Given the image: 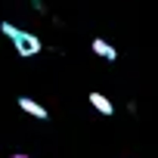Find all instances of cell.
Masks as SVG:
<instances>
[{"label": "cell", "instance_id": "277c9868", "mask_svg": "<svg viewBox=\"0 0 158 158\" xmlns=\"http://www.w3.org/2000/svg\"><path fill=\"white\" fill-rule=\"evenodd\" d=\"M90 106H93L99 115H112V112H115V106H112L102 93H90Z\"/></svg>", "mask_w": 158, "mask_h": 158}, {"label": "cell", "instance_id": "8992f818", "mask_svg": "<svg viewBox=\"0 0 158 158\" xmlns=\"http://www.w3.org/2000/svg\"><path fill=\"white\" fill-rule=\"evenodd\" d=\"M10 158H28V155H10Z\"/></svg>", "mask_w": 158, "mask_h": 158}, {"label": "cell", "instance_id": "5b68a950", "mask_svg": "<svg viewBox=\"0 0 158 158\" xmlns=\"http://www.w3.org/2000/svg\"><path fill=\"white\" fill-rule=\"evenodd\" d=\"M31 6H34V10H44V3H40V0H31Z\"/></svg>", "mask_w": 158, "mask_h": 158}, {"label": "cell", "instance_id": "7a4b0ae2", "mask_svg": "<svg viewBox=\"0 0 158 158\" xmlns=\"http://www.w3.org/2000/svg\"><path fill=\"white\" fill-rule=\"evenodd\" d=\"M90 50H93L96 56H102V59H112V62L118 59V50H115V47H109V44L102 40V37H93V44H90Z\"/></svg>", "mask_w": 158, "mask_h": 158}, {"label": "cell", "instance_id": "6da1fadb", "mask_svg": "<svg viewBox=\"0 0 158 158\" xmlns=\"http://www.w3.org/2000/svg\"><path fill=\"white\" fill-rule=\"evenodd\" d=\"M0 31L13 40V47H16L19 56L28 59V56H37V53H40V37H34L31 31H22V28H16L13 22H3V25H0Z\"/></svg>", "mask_w": 158, "mask_h": 158}, {"label": "cell", "instance_id": "3957f363", "mask_svg": "<svg viewBox=\"0 0 158 158\" xmlns=\"http://www.w3.org/2000/svg\"><path fill=\"white\" fill-rule=\"evenodd\" d=\"M19 109H22V112H28V115H34V118H40V121H47V109H44L40 102L28 99V96H22V99H19Z\"/></svg>", "mask_w": 158, "mask_h": 158}]
</instances>
